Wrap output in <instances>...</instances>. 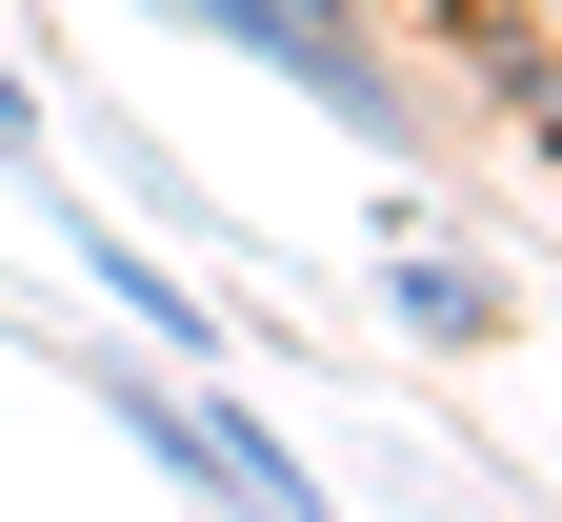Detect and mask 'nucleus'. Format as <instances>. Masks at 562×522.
<instances>
[{
    "label": "nucleus",
    "mask_w": 562,
    "mask_h": 522,
    "mask_svg": "<svg viewBox=\"0 0 562 522\" xmlns=\"http://www.w3.org/2000/svg\"><path fill=\"white\" fill-rule=\"evenodd\" d=\"M41 162H60V101L21 81V60H0V181H41Z\"/></svg>",
    "instance_id": "5"
},
{
    "label": "nucleus",
    "mask_w": 562,
    "mask_h": 522,
    "mask_svg": "<svg viewBox=\"0 0 562 522\" xmlns=\"http://www.w3.org/2000/svg\"><path fill=\"white\" fill-rule=\"evenodd\" d=\"M60 201V181H41ZM60 281H101V302L140 322V342H161V362H241V342H281V322H241V302H201V281L161 262V242H121V221H81V201H60Z\"/></svg>",
    "instance_id": "4"
},
{
    "label": "nucleus",
    "mask_w": 562,
    "mask_h": 522,
    "mask_svg": "<svg viewBox=\"0 0 562 522\" xmlns=\"http://www.w3.org/2000/svg\"><path fill=\"white\" fill-rule=\"evenodd\" d=\"M140 21H181V41H222V60H261V81H302L322 121H362L382 162L422 141V81H402V41L362 21V0H140Z\"/></svg>",
    "instance_id": "2"
},
{
    "label": "nucleus",
    "mask_w": 562,
    "mask_h": 522,
    "mask_svg": "<svg viewBox=\"0 0 562 522\" xmlns=\"http://www.w3.org/2000/svg\"><path fill=\"white\" fill-rule=\"evenodd\" d=\"M382 342L482 362V342H522V281L482 262V242H442V221H382Z\"/></svg>",
    "instance_id": "3"
},
{
    "label": "nucleus",
    "mask_w": 562,
    "mask_h": 522,
    "mask_svg": "<svg viewBox=\"0 0 562 522\" xmlns=\"http://www.w3.org/2000/svg\"><path fill=\"white\" fill-rule=\"evenodd\" d=\"M503 121H522V141H542V162H562V60H542V81H522V101H503Z\"/></svg>",
    "instance_id": "6"
},
{
    "label": "nucleus",
    "mask_w": 562,
    "mask_h": 522,
    "mask_svg": "<svg viewBox=\"0 0 562 522\" xmlns=\"http://www.w3.org/2000/svg\"><path fill=\"white\" fill-rule=\"evenodd\" d=\"M60 362H81V402H101L181 502H261V522H302V502H322V463H302L241 382H181V362H140V342H60Z\"/></svg>",
    "instance_id": "1"
}]
</instances>
